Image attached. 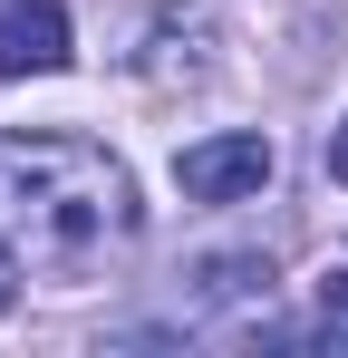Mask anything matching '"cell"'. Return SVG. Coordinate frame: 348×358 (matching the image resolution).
<instances>
[{
  "label": "cell",
  "instance_id": "cell-1",
  "mask_svg": "<svg viewBox=\"0 0 348 358\" xmlns=\"http://www.w3.org/2000/svg\"><path fill=\"white\" fill-rule=\"evenodd\" d=\"M0 213L39 271L87 281L116 242H136V184L107 145L29 126V136H0Z\"/></svg>",
  "mask_w": 348,
  "mask_h": 358
},
{
  "label": "cell",
  "instance_id": "cell-2",
  "mask_svg": "<svg viewBox=\"0 0 348 358\" xmlns=\"http://www.w3.org/2000/svg\"><path fill=\"white\" fill-rule=\"evenodd\" d=\"M271 136L261 126H232V136H203V145H184L174 155V194L184 203H252L261 184H271Z\"/></svg>",
  "mask_w": 348,
  "mask_h": 358
},
{
  "label": "cell",
  "instance_id": "cell-3",
  "mask_svg": "<svg viewBox=\"0 0 348 358\" xmlns=\"http://www.w3.org/2000/svg\"><path fill=\"white\" fill-rule=\"evenodd\" d=\"M213 68H223V29H213V10L165 0V10L145 20V39H136V78H145V87H203Z\"/></svg>",
  "mask_w": 348,
  "mask_h": 358
},
{
  "label": "cell",
  "instance_id": "cell-4",
  "mask_svg": "<svg viewBox=\"0 0 348 358\" xmlns=\"http://www.w3.org/2000/svg\"><path fill=\"white\" fill-rule=\"evenodd\" d=\"M68 68V10L58 0H10L0 10V78H58Z\"/></svg>",
  "mask_w": 348,
  "mask_h": 358
},
{
  "label": "cell",
  "instance_id": "cell-5",
  "mask_svg": "<svg viewBox=\"0 0 348 358\" xmlns=\"http://www.w3.org/2000/svg\"><path fill=\"white\" fill-rule=\"evenodd\" d=\"M10 300H20V252L0 242V310H10Z\"/></svg>",
  "mask_w": 348,
  "mask_h": 358
},
{
  "label": "cell",
  "instance_id": "cell-6",
  "mask_svg": "<svg viewBox=\"0 0 348 358\" xmlns=\"http://www.w3.org/2000/svg\"><path fill=\"white\" fill-rule=\"evenodd\" d=\"M329 175L348 184V117H339V136H329Z\"/></svg>",
  "mask_w": 348,
  "mask_h": 358
}]
</instances>
